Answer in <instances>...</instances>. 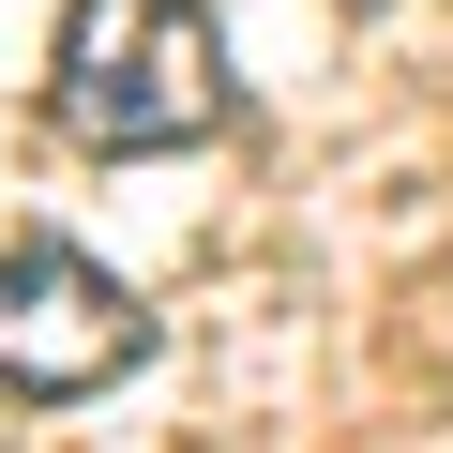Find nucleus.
Returning <instances> with one entry per match:
<instances>
[{"mask_svg":"<svg viewBox=\"0 0 453 453\" xmlns=\"http://www.w3.org/2000/svg\"><path fill=\"white\" fill-rule=\"evenodd\" d=\"M46 106L91 151H196V136H226V31H211V0H61Z\"/></svg>","mask_w":453,"mask_h":453,"instance_id":"obj_1","label":"nucleus"},{"mask_svg":"<svg viewBox=\"0 0 453 453\" xmlns=\"http://www.w3.org/2000/svg\"><path fill=\"white\" fill-rule=\"evenodd\" d=\"M121 363H151V303L106 257H76V242H16L0 257V393L16 408H76Z\"/></svg>","mask_w":453,"mask_h":453,"instance_id":"obj_2","label":"nucleus"}]
</instances>
